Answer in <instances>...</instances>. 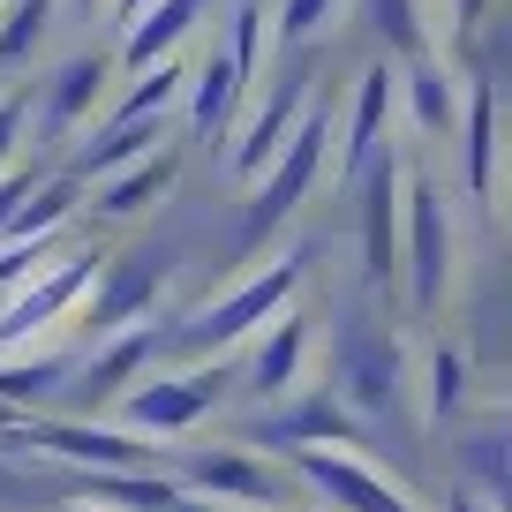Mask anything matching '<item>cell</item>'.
Returning <instances> with one entry per match:
<instances>
[{
    "instance_id": "1",
    "label": "cell",
    "mask_w": 512,
    "mask_h": 512,
    "mask_svg": "<svg viewBox=\"0 0 512 512\" xmlns=\"http://www.w3.org/2000/svg\"><path fill=\"white\" fill-rule=\"evenodd\" d=\"M332 407L347 422H392L407 400V347L400 332L384 317H369V309H347V317L332 324Z\"/></svg>"
},
{
    "instance_id": "2",
    "label": "cell",
    "mask_w": 512,
    "mask_h": 512,
    "mask_svg": "<svg viewBox=\"0 0 512 512\" xmlns=\"http://www.w3.org/2000/svg\"><path fill=\"white\" fill-rule=\"evenodd\" d=\"M166 287H174V249H166V241H128V249L98 256L91 294H83V332H91V347L151 324V309L166 302Z\"/></svg>"
},
{
    "instance_id": "3",
    "label": "cell",
    "mask_w": 512,
    "mask_h": 512,
    "mask_svg": "<svg viewBox=\"0 0 512 512\" xmlns=\"http://www.w3.org/2000/svg\"><path fill=\"white\" fill-rule=\"evenodd\" d=\"M324 144H332V121L309 113V121L294 128V144L256 174V189L241 196V249H264V241L302 211V196L317 189V174H324Z\"/></svg>"
},
{
    "instance_id": "4",
    "label": "cell",
    "mask_w": 512,
    "mask_h": 512,
    "mask_svg": "<svg viewBox=\"0 0 512 512\" xmlns=\"http://www.w3.org/2000/svg\"><path fill=\"white\" fill-rule=\"evenodd\" d=\"M302 279H309V256H302V249L279 256L272 272L241 279V287H234V294H219V302H211L196 324H181V347H189V354H226L234 339L264 332V324H272L279 309L294 302V287H302Z\"/></svg>"
},
{
    "instance_id": "5",
    "label": "cell",
    "mask_w": 512,
    "mask_h": 512,
    "mask_svg": "<svg viewBox=\"0 0 512 512\" xmlns=\"http://www.w3.org/2000/svg\"><path fill=\"white\" fill-rule=\"evenodd\" d=\"M226 392H234V377H226L219 362L211 369H166V377H144V384L121 392V430L128 437H144V430L151 437H181V430H196Z\"/></svg>"
},
{
    "instance_id": "6",
    "label": "cell",
    "mask_w": 512,
    "mask_h": 512,
    "mask_svg": "<svg viewBox=\"0 0 512 512\" xmlns=\"http://www.w3.org/2000/svg\"><path fill=\"white\" fill-rule=\"evenodd\" d=\"M407 234H400V279H407V302L430 317L452 287V211H445V189L430 181H407Z\"/></svg>"
},
{
    "instance_id": "7",
    "label": "cell",
    "mask_w": 512,
    "mask_h": 512,
    "mask_svg": "<svg viewBox=\"0 0 512 512\" xmlns=\"http://www.w3.org/2000/svg\"><path fill=\"white\" fill-rule=\"evenodd\" d=\"M309 113H317V83H309V68H287V76L272 83V98H256L249 128H241V144H234V174L256 181L279 151L294 144V128H302Z\"/></svg>"
},
{
    "instance_id": "8",
    "label": "cell",
    "mask_w": 512,
    "mask_h": 512,
    "mask_svg": "<svg viewBox=\"0 0 512 512\" xmlns=\"http://www.w3.org/2000/svg\"><path fill=\"white\" fill-rule=\"evenodd\" d=\"M106 76L113 68L98 61V53H76V61L53 68V76L38 83V106L23 98V121H38V144H68V136L106 106Z\"/></svg>"
},
{
    "instance_id": "9",
    "label": "cell",
    "mask_w": 512,
    "mask_h": 512,
    "mask_svg": "<svg viewBox=\"0 0 512 512\" xmlns=\"http://www.w3.org/2000/svg\"><path fill=\"white\" fill-rule=\"evenodd\" d=\"M400 159H369L362 181H354V196H362V272L369 287H392L400 279Z\"/></svg>"
},
{
    "instance_id": "10",
    "label": "cell",
    "mask_w": 512,
    "mask_h": 512,
    "mask_svg": "<svg viewBox=\"0 0 512 512\" xmlns=\"http://www.w3.org/2000/svg\"><path fill=\"white\" fill-rule=\"evenodd\" d=\"M23 437H31L38 452H53V460L83 467V475H136V467L151 460L144 437L106 430V422H23Z\"/></svg>"
},
{
    "instance_id": "11",
    "label": "cell",
    "mask_w": 512,
    "mask_h": 512,
    "mask_svg": "<svg viewBox=\"0 0 512 512\" xmlns=\"http://www.w3.org/2000/svg\"><path fill=\"white\" fill-rule=\"evenodd\" d=\"M294 467H302L309 490L332 497V512H415L369 460H354V452H294Z\"/></svg>"
},
{
    "instance_id": "12",
    "label": "cell",
    "mask_w": 512,
    "mask_h": 512,
    "mask_svg": "<svg viewBox=\"0 0 512 512\" xmlns=\"http://www.w3.org/2000/svg\"><path fill=\"white\" fill-rule=\"evenodd\" d=\"M256 445H279V452H347L354 422L332 407V392H302L294 407H272V415L249 422Z\"/></svg>"
},
{
    "instance_id": "13",
    "label": "cell",
    "mask_w": 512,
    "mask_h": 512,
    "mask_svg": "<svg viewBox=\"0 0 512 512\" xmlns=\"http://www.w3.org/2000/svg\"><path fill=\"white\" fill-rule=\"evenodd\" d=\"M302 362H309V324L294 317V309H279L272 317V332L256 339V354H249V369H241V392L249 400H287L294 384H302Z\"/></svg>"
},
{
    "instance_id": "14",
    "label": "cell",
    "mask_w": 512,
    "mask_h": 512,
    "mask_svg": "<svg viewBox=\"0 0 512 512\" xmlns=\"http://www.w3.org/2000/svg\"><path fill=\"white\" fill-rule=\"evenodd\" d=\"M189 482L211 497H234V505H256V512L287 505V475L272 460H256V452H204V460H189Z\"/></svg>"
},
{
    "instance_id": "15",
    "label": "cell",
    "mask_w": 512,
    "mask_h": 512,
    "mask_svg": "<svg viewBox=\"0 0 512 512\" xmlns=\"http://www.w3.org/2000/svg\"><path fill=\"white\" fill-rule=\"evenodd\" d=\"M151 354H159V332L151 324H136V332H121V339H106V347L91 354V369L76 377V407L83 415H98V407H113L136 384V369H151Z\"/></svg>"
},
{
    "instance_id": "16",
    "label": "cell",
    "mask_w": 512,
    "mask_h": 512,
    "mask_svg": "<svg viewBox=\"0 0 512 512\" xmlns=\"http://www.w3.org/2000/svg\"><path fill=\"white\" fill-rule=\"evenodd\" d=\"M384 113H392V61H369L362 83H354V113H347V144H339V181H362L369 159H384Z\"/></svg>"
},
{
    "instance_id": "17",
    "label": "cell",
    "mask_w": 512,
    "mask_h": 512,
    "mask_svg": "<svg viewBox=\"0 0 512 512\" xmlns=\"http://www.w3.org/2000/svg\"><path fill=\"white\" fill-rule=\"evenodd\" d=\"M174 181H181V144H159L151 159H136V166H121V174L98 181L91 219H136V211H151Z\"/></svg>"
},
{
    "instance_id": "18",
    "label": "cell",
    "mask_w": 512,
    "mask_h": 512,
    "mask_svg": "<svg viewBox=\"0 0 512 512\" xmlns=\"http://www.w3.org/2000/svg\"><path fill=\"white\" fill-rule=\"evenodd\" d=\"M83 211V181L76 174H38V189L16 204V219H8V241L0 249H53L61 241V226Z\"/></svg>"
},
{
    "instance_id": "19",
    "label": "cell",
    "mask_w": 512,
    "mask_h": 512,
    "mask_svg": "<svg viewBox=\"0 0 512 512\" xmlns=\"http://www.w3.org/2000/svg\"><path fill=\"white\" fill-rule=\"evenodd\" d=\"M196 16H204V0H151L144 16L121 31V68H159V61H174V46L196 31Z\"/></svg>"
},
{
    "instance_id": "20",
    "label": "cell",
    "mask_w": 512,
    "mask_h": 512,
    "mask_svg": "<svg viewBox=\"0 0 512 512\" xmlns=\"http://www.w3.org/2000/svg\"><path fill=\"white\" fill-rule=\"evenodd\" d=\"M181 98H189V128L211 144V136H226V121H234V106L249 91H241V76L226 68V53H211V61L189 68V91H181Z\"/></svg>"
},
{
    "instance_id": "21",
    "label": "cell",
    "mask_w": 512,
    "mask_h": 512,
    "mask_svg": "<svg viewBox=\"0 0 512 512\" xmlns=\"http://www.w3.org/2000/svg\"><path fill=\"white\" fill-rule=\"evenodd\" d=\"M467 196L482 211L497 204V91L490 83H475V98H467Z\"/></svg>"
},
{
    "instance_id": "22",
    "label": "cell",
    "mask_w": 512,
    "mask_h": 512,
    "mask_svg": "<svg viewBox=\"0 0 512 512\" xmlns=\"http://www.w3.org/2000/svg\"><path fill=\"white\" fill-rule=\"evenodd\" d=\"M61 377H68L61 354H0V407H16V415L31 422V407L53 400Z\"/></svg>"
},
{
    "instance_id": "23",
    "label": "cell",
    "mask_w": 512,
    "mask_h": 512,
    "mask_svg": "<svg viewBox=\"0 0 512 512\" xmlns=\"http://www.w3.org/2000/svg\"><path fill=\"white\" fill-rule=\"evenodd\" d=\"M83 497H98L106 512H174L181 482H166V475H83Z\"/></svg>"
},
{
    "instance_id": "24",
    "label": "cell",
    "mask_w": 512,
    "mask_h": 512,
    "mask_svg": "<svg viewBox=\"0 0 512 512\" xmlns=\"http://www.w3.org/2000/svg\"><path fill=\"white\" fill-rule=\"evenodd\" d=\"M264 23H272V8L264 0H241L234 8V31H226V68L241 76V91H256V76H264Z\"/></svg>"
},
{
    "instance_id": "25",
    "label": "cell",
    "mask_w": 512,
    "mask_h": 512,
    "mask_svg": "<svg viewBox=\"0 0 512 512\" xmlns=\"http://www.w3.org/2000/svg\"><path fill=\"white\" fill-rule=\"evenodd\" d=\"M407 106H415V128H422V136H452V128H460V98H452L445 68H430V61L407 76Z\"/></svg>"
},
{
    "instance_id": "26",
    "label": "cell",
    "mask_w": 512,
    "mask_h": 512,
    "mask_svg": "<svg viewBox=\"0 0 512 512\" xmlns=\"http://www.w3.org/2000/svg\"><path fill=\"white\" fill-rule=\"evenodd\" d=\"M46 8H53V0H8V8H0V76L38 53V38H46Z\"/></svg>"
},
{
    "instance_id": "27",
    "label": "cell",
    "mask_w": 512,
    "mask_h": 512,
    "mask_svg": "<svg viewBox=\"0 0 512 512\" xmlns=\"http://www.w3.org/2000/svg\"><path fill=\"white\" fill-rule=\"evenodd\" d=\"M460 400H467V354L437 339L430 347V400H422V422H452Z\"/></svg>"
},
{
    "instance_id": "28",
    "label": "cell",
    "mask_w": 512,
    "mask_h": 512,
    "mask_svg": "<svg viewBox=\"0 0 512 512\" xmlns=\"http://www.w3.org/2000/svg\"><path fill=\"white\" fill-rule=\"evenodd\" d=\"M460 467L482 482V490H475L482 505H497V512H505V497H512V475H505V437H497V430L467 437V445H460Z\"/></svg>"
},
{
    "instance_id": "29",
    "label": "cell",
    "mask_w": 512,
    "mask_h": 512,
    "mask_svg": "<svg viewBox=\"0 0 512 512\" xmlns=\"http://www.w3.org/2000/svg\"><path fill=\"white\" fill-rule=\"evenodd\" d=\"M369 23L384 31L392 53H422V23H415V0H369Z\"/></svg>"
},
{
    "instance_id": "30",
    "label": "cell",
    "mask_w": 512,
    "mask_h": 512,
    "mask_svg": "<svg viewBox=\"0 0 512 512\" xmlns=\"http://www.w3.org/2000/svg\"><path fill=\"white\" fill-rule=\"evenodd\" d=\"M332 8H339V0H279L272 38H279V46H302V38H317L324 23H332Z\"/></svg>"
},
{
    "instance_id": "31",
    "label": "cell",
    "mask_w": 512,
    "mask_h": 512,
    "mask_svg": "<svg viewBox=\"0 0 512 512\" xmlns=\"http://www.w3.org/2000/svg\"><path fill=\"white\" fill-rule=\"evenodd\" d=\"M23 91H0V174H8V166H16V144H23Z\"/></svg>"
},
{
    "instance_id": "32",
    "label": "cell",
    "mask_w": 512,
    "mask_h": 512,
    "mask_svg": "<svg viewBox=\"0 0 512 512\" xmlns=\"http://www.w3.org/2000/svg\"><path fill=\"white\" fill-rule=\"evenodd\" d=\"M31 189H38L31 166H8V174H0V241H8V219H16V204H23Z\"/></svg>"
},
{
    "instance_id": "33",
    "label": "cell",
    "mask_w": 512,
    "mask_h": 512,
    "mask_svg": "<svg viewBox=\"0 0 512 512\" xmlns=\"http://www.w3.org/2000/svg\"><path fill=\"white\" fill-rule=\"evenodd\" d=\"M144 8H151V0H106V23H121V31H128V23L144 16Z\"/></svg>"
},
{
    "instance_id": "34",
    "label": "cell",
    "mask_w": 512,
    "mask_h": 512,
    "mask_svg": "<svg viewBox=\"0 0 512 512\" xmlns=\"http://www.w3.org/2000/svg\"><path fill=\"white\" fill-rule=\"evenodd\" d=\"M482 16H490V0H460V31H475Z\"/></svg>"
},
{
    "instance_id": "35",
    "label": "cell",
    "mask_w": 512,
    "mask_h": 512,
    "mask_svg": "<svg viewBox=\"0 0 512 512\" xmlns=\"http://www.w3.org/2000/svg\"><path fill=\"white\" fill-rule=\"evenodd\" d=\"M452 512H497V505H482V497H452Z\"/></svg>"
},
{
    "instance_id": "36",
    "label": "cell",
    "mask_w": 512,
    "mask_h": 512,
    "mask_svg": "<svg viewBox=\"0 0 512 512\" xmlns=\"http://www.w3.org/2000/svg\"><path fill=\"white\" fill-rule=\"evenodd\" d=\"M8 490H16V482H8V475H0V497H8Z\"/></svg>"
},
{
    "instance_id": "37",
    "label": "cell",
    "mask_w": 512,
    "mask_h": 512,
    "mask_svg": "<svg viewBox=\"0 0 512 512\" xmlns=\"http://www.w3.org/2000/svg\"><path fill=\"white\" fill-rule=\"evenodd\" d=\"M83 8H91V0H83Z\"/></svg>"
},
{
    "instance_id": "38",
    "label": "cell",
    "mask_w": 512,
    "mask_h": 512,
    "mask_svg": "<svg viewBox=\"0 0 512 512\" xmlns=\"http://www.w3.org/2000/svg\"><path fill=\"white\" fill-rule=\"evenodd\" d=\"M0 8H8V0H0Z\"/></svg>"
},
{
    "instance_id": "39",
    "label": "cell",
    "mask_w": 512,
    "mask_h": 512,
    "mask_svg": "<svg viewBox=\"0 0 512 512\" xmlns=\"http://www.w3.org/2000/svg\"><path fill=\"white\" fill-rule=\"evenodd\" d=\"M0 445H8V437H0Z\"/></svg>"
}]
</instances>
